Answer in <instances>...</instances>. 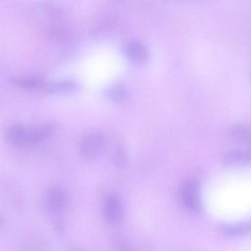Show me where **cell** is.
<instances>
[{
    "instance_id": "cell-1",
    "label": "cell",
    "mask_w": 251,
    "mask_h": 251,
    "mask_svg": "<svg viewBox=\"0 0 251 251\" xmlns=\"http://www.w3.org/2000/svg\"><path fill=\"white\" fill-rule=\"evenodd\" d=\"M69 204L67 191L61 186H53L48 189L43 199L45 212L52 217V221L61 219L60 215L66 210Z\"/></svg>"
},
{
    "instance_id": "cell-8",
    "label": "cell",
    "mask_w": 251,
    "mask_h": 251,
    "mask_svg": "<svg viewBox=\"0 0 251 251\" xmlns=\"http://www.w3.org/2000/svg\"><path fill=\"white\" fill-rule=\"evenodd\" d=\"M220 231L226 235L239 236L248 233L250 231V224L245 222L233 224H222L219 226Z\"/></svg>"
},
{
    "instance_id": "cell-3",
    "label": "cell",
    "mask_w": 251,
    "mask_h": 251,
    "mask_svg": "<svg viewBox=\"0 0 251 251\" xmlns=\"http://www.w3.org/2000/svg\"><path fill=\"white\" fill-rule=\"evenodd\" d=\"M181 198L184 205L190 211L195 213L201 211L199 187L197 181L192 180L184 184L181 191Z\"/></svg>"
},
{
    "instance_id": "cell-6",
    "label": "cell",
    "mask_w": 251,
    "mask_h": 251,
    "mask_svg": "<svg viewBox=\"0 0 251 251\" xmlns=\"http://www.w3.org/2000/svg\"><path fill=\"white\" fill-rule=\"evenodd\" d=\"M124 51L127 58L136 63H143L148 58V51L145 46L137 40L126 43L124 47Z\"/></svg>"
},
{
    "instance_id": "cell-5",
    "label": "cell",
    "mask_w": 251,
    "mask_h": 251,
    "mask_svg": "<svg viewBox=\"0 0 251 251\" xmlns=\"http://www.w3.org/2000/svg\"><path fill=\"white\" fill-rule=\"evenodd\" d=\"M56 127L51 122H46L26 130L24 143L36 144L44 141L54 134Z\"/></svg>"
},
{
    "instance_id": "cell-7",
    "label": "cell",
    "mask_w": 251,
    "mask_h": 251,
    "mask_svg": "<svg viewBox=\"0 0 251 251\" xmlns=\"http://www.w3.org/2000/svg\"><path fill=\"white\" fill-rule=\"evenodd\" d=\"M26 129L22 126L15 124L8 126L4 134L7 141L14 145L24 143Z\"/></svg>"
},
{
    "instance_id": "cell-11",
    "label": "cell",
    "mask_w": 251,
    "mask_h": 251,
    "mask_svg": "<svg viewBox=\"0 0 251 251\" xmlns=\"http://www.w3.org/2000/svg\"><path fill=\"white\" fill-rule=\"evenodd\" d=\"M231 133L239 141L247 142L250 140V129L244 125L237 124L233 126L231 129Z\"/></svg>"
},
{
    "instance_id": "cell-14",
    "label": "cell",
    "mask_w": 251,
    "mask_h": 251,
    "mask_svg": "<svg viewBox=\"0 0 251 251\" xmlns=\"http://www.w3.org/2000/svg\"><path fill=\"white\" fill-rule=\"evenodd\" d=\"M115 161L117 165L120 167H124L127 162L126 154L122 149L118 150L115 155Z\"/></svg>"
},
{
    "instance_id": "cell-2",
    "label": "cell",
    "mask_w": 251,
    "mask_h": 251,
    "mask_svg": "<svg viewBox=\"0 0 251 251\" xmlns=\"http://www.w3.org/2000/svg\"><path fill=\"white\" fill-rule=\"evenodd\" d=\"M106 144V138L103 133L100 131L91 132L81 140L79 147V154L84 159H94L102 153Z\"/></svg>"
},
{
    "instance_id": "cell-15",
    "label": "cell",
    "mask_w": 251,
    "mask_h": 251,
    "mask_svg": "<svg viewBox=\"0 0 251 251\" xmlns=\"http://www.w3.org/2000/svg\"><path fill=\"white\" fill-rule=\"evenodd\" d=\"M119 251H135L131 246L125 241H121L119 245Z\"/></svg>"
},
{
    "instance_id": "cell-4",
    "label": "cell",
    "mask_w": 251,
    "mask_h": 251,
    "mask_svg": "<svg viewBox=\"0 0 251 251\" xmlns=\"http://www.w3.org/2000/svg\"><path fill=\"white\" fill-rule=\"evenodd\" d=\"M104 219L111 224H117L123 219V210L119 198L115 195H110L105 199L102 207Z\"/></svg>"
},
{
    "instance_id": "cell-13",
    "label": "cell",
    "mask_w": 251,
    "mask_h": 251,
    "mask_svg": "<svg viewBox=\"0 0 251 251\" xmlns=\"http://www.w3.org/2000/svg\"><path fill=\"white\" fill-rule=\"evenodd\" d=\"M249 158L247 152L238 150L227 154L226 159L229 162H243L247 161Z\"/></svg>"
},
{
    "instance_id": "cell-17",
    "label": "cell",
    "mask_w": 251,
    "mask_h": 251,
    "mask_svg": "<svg viewBox=\"0 0 251 251\" xmlns=\"http://www.w3.org/2000/svg\"><path fill=\"white\" fill-rule=\"evenodd\" d=\"M3 222L2 217L0 215V226L2 225Z\"/></svg>"
},
{
    "instance_id": "cell-10",
    "label": "cell",
    "mask_w": 251,
    "mask_h": 251,
    "mask_svg": "<svg viewBox=\"0 0 251 251\" xmlns=\"http://www.w3.org/2000/svg\"><path fill=\"white\" fill-rule=\"evenodd\" d=\"M105 92L108 97L117 101L124 100L127 95L126 88L122 84L113 86L107 89Z\"/></svg>"
},
{
    "instance_id": "cell-16",
    "label": "cell",
    "mask_w": 251,
    "mask_h": 251,
    "mask_svg": "<svg viewBox=\"0 0 251 251\" xmlns=\"http://www.w3.org/2000/svg\"><path fill=\"white\" fill-rule=\"evenodd\" d=\"M71 251H85L83 249L80 248H75L73 249Z\"/></svg>"
},
{
    "instance_id": "cell-9",
    "label": "cell",
    "mask_w": 251,
    "mask_h": 251,
    "mask_svg": "<svg viewBox=\"0 0 251 251\" xmlns=\"http://www.w3.org/2000/svg\"><path fill=\"white\" fill-rule=\"evenodd\" d=\"M76 87L75 82L71 80L60 81L44 86L45 90L50 93L69 92L74 90Z\"/></svg>"
},
{
    "instance_id": "cell-12",
    "label": "cell",
    "mask_w": 251,
    "mask_h": 251,
    "mask_svg": "<svg viewBox=\"0 0 251 251\" xmlns=\"http://www.w3.org/2000/svg\"><path fill=\"white\" fill-rule=\"evenodd\" d=\"M13 81L17 85L27 89L44 87L45 85L41 80L35 78H15Z\"/></svg>"
}]
</instances>
